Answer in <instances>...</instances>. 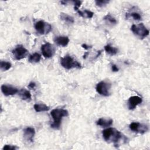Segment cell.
I'll return each mask as SVG.
<instances>
[{
	"mask_svg": "<svg viewBox=\"0 0 150 150\" xmlns=\"http://www.w3.org/2000/svg\"><path fill=\"white\" fill-rule=\"evenodd\" d=\"M50 115L53 119V122L50 125L51 127L54 129H59L63 117L68 115V111L62 108H55L52 110Z\"/></svg>",
	"mask_w": 150,
	"mask_h": 150,
	"instance_id": "obj_1",
	"label": "cell"
},
{
	"mask_svg": "<svg viewBox=\"0 0 150 150\" xmlns=\"http://www.w3.org/2000/svg\"><path fill=\"white\" fill-rule=\"evenodd\" d=\"M102 134L105 141L113 142L114 144L119 142L123 137L120 131L113 128H108L103 130Z\"/></svg>",
	"mask_w": 150,
	"mask_h": 150,
	"instance_id": "obj_2",
	"label": "cell"
},
{
	"mask_svg": "<svg viewBox=\"0 0 150 150\" xmlns=\"http://www.w3.org/2000/svg\"><path fill=\"white\" fill-rule=\"evenodd\" d=\"M60 64L66 69H71L73 68L80 69L81 66L80 63L74 60L71 56L66 55L60 59Z\"/></svg>",
	"mask_w": 150,
	"mask_h": 150,
	"instance_id": "obj_3",
	"label": "cell"
},
{
	"mask_svg": "<svg viewBox=\"0 0 150 150\" xmlns=\"http://www.w3.org/2000/svg\"><path fill=\"white\" fill-rule=\"evenodd\" d=\"M131 29L134 35L138 36L141 39H144L149 35V30L144 26L143 23H139L138 25H132Z\"/></svg>",
	"mask_w": 150,
	"mask_h": 150,
	"instance_id": "obj_4",
	"label": "cell"
},
{
	"mask_svg": "<svg viewBox=\"0 0 150 150\" xmlns=\"http://www.w3.org/2000/svg\"><path fill=\"white\" fill-rule=\"evenodd\" d=\"M111 84L110 83L102 81L99 82L96 87L97 92L101 96H108L110 94V90L111 88Z\"/></svg>",
	"mask_w": 150,
	"mask_h": 150,
	"instance_id": "obj_5",
	"label": "cell"
},
{
	"mask_svg": "<svg viewBox=\"0 0 150 150\" xmlns=\"http://www.w3.org/2000/svg\"><path fill=\"white\" fill-rule=\"evenodd\" d=\"M35 28L37 32L40 35L47 34L52 30L51 25L43 21L37 22L35 25Z\"/></svg>",
	"mask_w": 150,
	"mask_h": 150,
	"instance_id": "obj_6",
	"label": "cell"
},
{
	"mask_svg": "<svg viewBox=\"0 0 150 150\" xmlns=\"http://www.w3.org/2000/svg\"><path fill=\"white\" fill-rule=\"evenodd\" d=\"M16 60H19L25 58L28 54V51L22 45H18L12 51Z\"/></svg>",
	"mask_w": 150,
	"mask_h": 150,
	"instance_id": "obj_7",
	"label": "cell"
},
{
	"mask_svg": "<svg viewBox=\"0 0 150 150\" xmlns=\"http://www.w3.org/2000/svg\"><path fill=\"white\" fill-rule=\"evenodd\" d=\"M41 51L43 56L46 58H50L55 53V47L50 43H46L42 45Z\"/></svg>",
	"mask_w": 150,
	"mask_h": 150,
	"instance_id": "obj_8",
	"label": "cell"
},
{
	"mask_svg": "<svg viewBox=\"0 0 150 150\" xmlns=\"http://www.w3.org/2000/svg\"><path fill=\"white\" fill-rule=\"evenodd\" d=\"M129 128L134 132H138L141 134L145 133L148 129V127L147 125L140 124L137 122H133L130 124Z\"/></svg>",
	"mask_w": 150,
	"mask_h": 150,
	"instance_id": "obj_9",
	"label": "cell"
},
{
	"mask_svg": "<svg viewBox=\"0 0 150 150\" xmlns=\"http://www.w3.org/2000/svg\"><path fill=\"white\" fill-rule=\"evenodd\" d=\"M35 134V130L32 127H27L23 130V138L28 142H32L33 141Z\"/></svg>",
	"mask_w": 150,
	"mask_h": 150,
	"instance_id": "obj_10",
	"label": "cell"
},
{
	"mask_svg": "<svg viewBox=\"0 0 150 150\" xmlns=\"http://www.w3.org/2000/svg\"><path fill=\"white\" fill-rule=\"evenodd\" d=\"M142 101V98L137 96H132L131 97H129V98L128 99V108L129 110H133L135 108H136V107L141 104Z\"/></svg>",
	"mask_w": 150,
	"mask_h": 150,
	"instance_id": "obj_11",
	"label": "cell"
},
{
	"mask_svg": "<svg viewBox=\"0 0 150 150\" xmlns=\"http://www.w3.org/2000/svg\"><path fill=\"white\" fill-rule=\"evenodd\" d=\"M1 91H2V93L6 96L15 94L18 91V90L16 88L12 87L11 86H8V85H6V84L2 85Z\"/></svg>",
	"mask_w": 150,
	"mask_h": 150,
	"instance_id": "obj_12",
	"label": "cell"
},
{
	"mask_svg": "<svg viewBox=\"0 0 150 150\" xmlns=\"http://www.w3.org/2000/svg\"><path fill=\"white\" fill-rule=\"evenodd\" d=\"M54 42L57 45L64 47L68 45L69 42V39L67 36H56L54 38Z\"/></svg>",
	"mask_w": 150,
	"mask_h": 150,
	"instance_id": "obj_13",
	"label": "cell"
},
{
	"mask_svg": "<svg viewBox=\"0 0 150 150\" xmlns=\"http://www.w3.org/2000/svg\"><path fill=\"white\" fill-rule=\"evenodd\" d=\"M112 122L113 121L111 119L107 120L103 118H101L98 119V121H97V124L103 127H107L111 126L112 124Z\"/></svg>",
	"mask_w": 150,
	"mask_h": 150,
	"instance_id": "obj_14",
	"label": "cell"
},
{
	"mask_svg": "<svg viewBox=\"0 0 150 150\" xmlns=\"http://www.w3.org/2000/svg\"><path fill=\"white\" fill-rule=\"evenodd\" d=\"M19 95L22 100H29L31 99V94H30V93L28 90H27L25 88L21 89L19 91Z\"/></svg>",
	"mask_w": 150,
	"mask_h": 150,
	"instance_id": "obj_15",
	"label": "cell"
},
{
	"mask_svg": "<svg viewBox=\"0 0 150 150\" xmlns=\"http://www.w3.org/2000/svg\"><path fill=\"white\" fill-rule=\"evenodd\" d=\"M33 108L36 112L47 111L49 110V107L44 104H35Z\"/></svg>",
	"mask_w": 150,
	"mask_h": 150,
	"instance_id": "obj_16",
	"label": "cell"
},
{
	"mask_svg": "<svg viewBox=\"0 0 150 150\" xmlns=\"http://www.w3.org/2000/svg\"><path fill=\"white\" fill-rule=\"evenodd\" d=\"M60 18L62 21L68 23H73L74 22V18L67 13H61L60 15Z\"/></svg>",
	"mask_w": 150,
	"mask_h": 150,
	"instance_id": "obj_17",
	"label": "cell"
},
{
	"mask_svg": "<svg viewBox=\"0 0 150 150\" xmlns=\"http://www.w3.org/2000/svg\"><path fill=\"white\" fill-rule=\"evenodd\" d=\"M104 49L107 53H108L109 54L112 55V56L116 54L118 52V49L117 48L112 47L110 45H107L105 46Z\"/></svg>",
	"mask_w": 150,
	"mask_h": 150,
	"instance_id": "obj_18",
	"label": "cell"
},
{
	"mask_svg": "<svg viewBox=\"0 0 150 150\" xmlns=\"http://www.w3.org/2000/svg\"><path fill=\"white\" fill-rule=\"evenodd\" d=\"M41 56L38 53H34L29 56V61L30 63H38L40 60Z\"/></svg>",
	"mask_w": 150,
	"mask_h": 150,
	"instance_id": "obj_19",
	"label": "cell"
},
{
	"mask_svg": "<svg viewBox=\"0 0 150 150\" xmlns=\"http://www.w3.org/2000/svg\"><path fill=\"white\" fill-rule=\"evenodd\" d=\"M77 12L79 15L82 17H86L88 18H93L94 15V13L88 10H84V11H81L78 10Z\"/></svg>",
	"mask_w": 150,
	"mask_h": 150,
	"instance_id": "obj_20",
	"label": "cell"
},
{
	"mask_svg": "<svg viewBox=\"0 0 150 150\" xmlns=\"http://www.w3.org/2000/svg\"><path fill=\"white\" fill-rule=\"evenodd\" d=\"M11 64L9 62L5 61H1L0 63V67L2 71H6L11 67Z\"/></svg>",
	"mask_w": 150,
	"mask_h": 150,
	"instance_id": "obj_21",
	"label": "cell"
},
{
	"mask_svg": "<svg viewBox=\"0 0 150 150\" xmlns=\"http://www.w3.org/2000/svg\"><path fill=\"white\" fill-rule=\"evenodd\" d=\"M104 20L111 25H115L117 23V20L110 14L105 15L104 18Z\"/></svg>",
	"mask_w": 150,
	"mask_h": 150,
	"instance_id": "obj_22",
	"label": "cell"
},
{
	"mask_svg": "<svg viewBox=\"0 0 150 150\" xmlns=\"http://www.w3.org/2000/svg\"><path fill=\"white\" fill-rule=\"evenodd\" d=\"M96 4L97 5V6H100V7H103L105 6L107 4H108L109 3V1H107V0H96L95 1Z\"/></svg>",
	"mask_w": 150,
	"mask_h": 150,
	"instance_id": "obj_23",
	"label": "cell"
},
{
	"mask_svg": "<svg viewBox=\"0 0 150 150\" xmlns=\"http://www.w3.org/2000/svg\"><path fill=\"white\" fill-rule=\"evenodd\" d=\"M129 16L132 17L134 20H136V21H139L141 19L142 17L141 16V15L138 13V12H132L129 14Z\"/></svg>",
	"mask_w": 150,
	"mask_h": 150,
	"instance_id": "obj_24",
	"label": "cell"
},
{
	"mask_svg": "<svg viewBox=\"0 0 150 150\" xmlns=\"http://www.w3.org/2000/svg\"><path fill=\"white\" fill-rule=\"evenodd\" d=\"M18 148L15 146V145H5L3 147V150H9V149H16Z\"/></svg>",
	"mask_w": 150,
	"mask_h": 150,
	"instance_id": "obj_25",
	"label": "cell"
},
{
	"mask_svg": "<svg viewBox=\"0 0 150 150\" xmlns=\"http://www.w3.org/2000/svg\"><path fill=\"white\" fill-rule=\"evenodd\" d=\"M74 9L76 11H78L79 10V8L81 4V1H74Z\"/></svg>",
	"mask_w": 150,
	"mask_h": 150,
	"instance_id": "obj_26",
	"label": "cell"
},
{
	"mask_svg": "<svg viewBox=\"0 0 150 150\" xmlns=\"http://www.w3.org/2000/svg\"><path fill=\"white\" fill-rule=\"evenodd\" d=\"M111 69H112V71H118V67L115 65V64H112L111 66Z\"/></svg>",
	"mask_w": 150,
	"mask_h": 150,
	"instance_id": "obj_27",
	"label": "cell"
},
{
	"mask_svg": "<svg viewBox=\"0 0 150 150\" xmlns=\"http://www.w3.org/2000/svg\"><path fill=\"white\" fill-rule=\"evenodd\" d=\"M35 86H36V84L34 82H30L28 85V87L32 89H33L35 87Z\"/></svg>",
	"mask_w": 150,
	"mask_h": 150,
	"instance_id": "obj_28",
	"label": "cell"
},
{
	"mask_svg": "<svg viewBox=\"0 0 150 150\" xmlns=\"http://www.w3.org/2000/svg\"><path fill=\"white\" fill-rule=\"evenodd\" d=\"M82 47L84 48V49H88L89 48H90L91 47L90 46H88V45H87L86 44H83L82 45Z\"/></svg>",
	"mask_w": 150,
	"mask_h": 150,
	"instance_id": "obj_29",
	"label": "cell"
},
{
	"mask_svg": "<svg viewBox=\"0 0 150 150\" xmlns=\"http://www.w3.org/2000/svg\"><path fill=\"white\" fill-rule=\"evenodd\" d=\"M88 54V52H86V53L84 54V56H83V58H84V59H86Z\"/></svg>",
	"mask_w": 150,
	"mask_h": 150,
	"instance_id": "obj_30",
	"label": "cell"
}]
</instances>
